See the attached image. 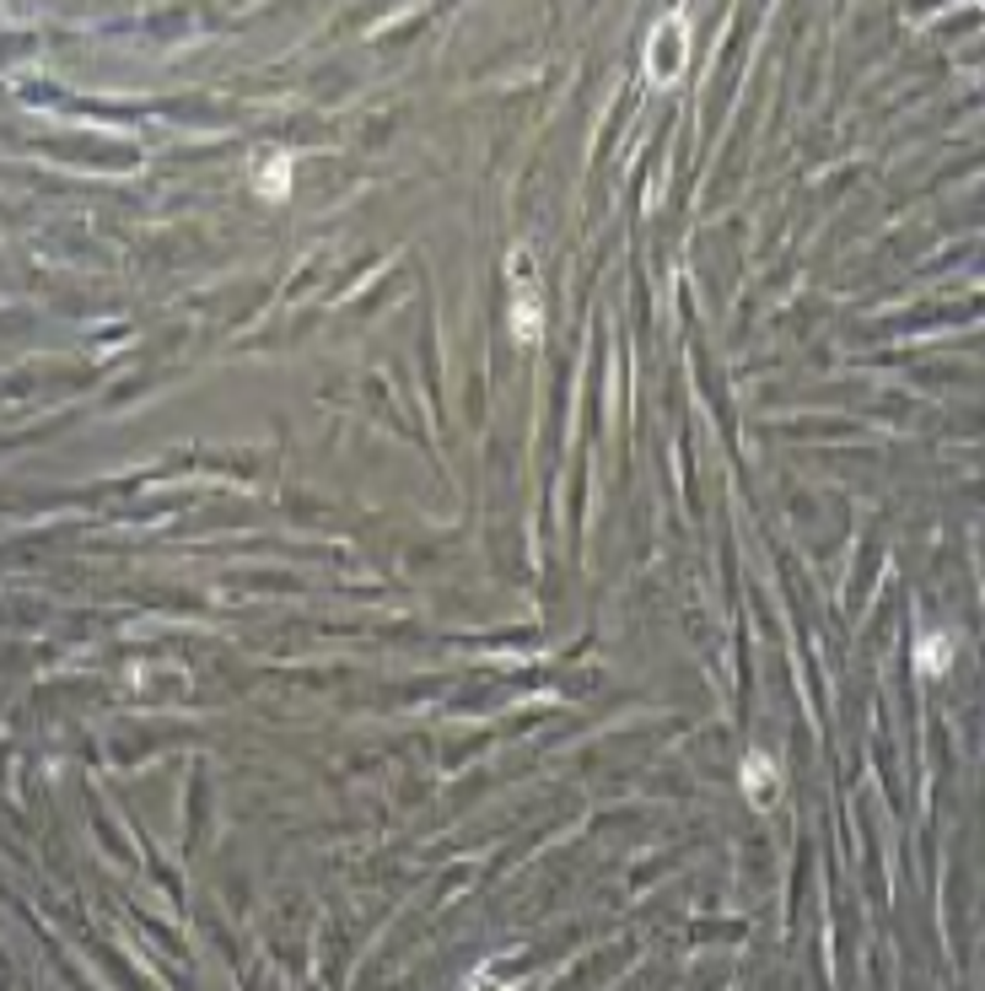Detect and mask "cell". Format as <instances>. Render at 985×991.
<instances>
[{
	"mask_svg": "<svg viewBox=\"0 0 985 991\" xmlns=\"http://www.w3.org/2000/svg\"><path fill=\"white\" fill-rule=\"evenodd\" d=\"M254 189H259V200H285L291 194V152H269L265 168L254 173Z\"/></svg>",
	"mask_w": 985,
	"mask_h": 991,
	"instance_id": "277c9868",
	"label": "cell"
},
{
	"mask_svg": "<svg viewBox=\"0 0 985 991\" xmlns=\"http://www.w3.org/2000/svg\"><path fill=\"white\" fill-rule=\"evenodd\" d=\"M948 663H953V641L948 636H921L915 641V668L932 679V674H948Z\"/></svg>",
	"mask_w": 985,
	"mask_h": 991,
	"instance_id": "5b68a950",
	"label": "cell"
},
{
	"mask_svg": "<svg viewBox=\"0 0 985 991\" xmlns=\"http://www.w3.org/2000/svg\"><path fill=\"white\" fill-rule=\"evenodd\" d=\"M738 787H743L749 809L770 813L776 803H781V765H776L765 749H749V754H743V765H738Z\"/></svg>",
	"mask_w": 985,
	"mask_h": 991,
	"instance_id": "3957f363",
	"label": "cell"
},
{
	"mask_svg": "<svg viewBox=\"0 0 985 991\" xmlns=\"http://www.w3.org/2000/svg\"><path fill=\"white\" fill-rule=\"evenodd\" d=\"M690 65V11H668L646 44V82L652 87H673Z\"/></svg>",
	"mask_w": 985,
	"mask_h": 991,
	"instance_id": "6da1fadb",
	"label": "cell"
},
{
	"mask_svg": "<svg viewBox=\"0 0 985 991\" xmlns=\"http://www.w3.org/2000/svg\"><path fill=\"white\" fill-rule=\"evenodd\" d=\"M512 335L518 346L544 340V302H538V270L528 249H512Z\"/></svg>",
	"mask_w": 985,
	"mask_h": 991,
	"instance_id": "7a4b0ae2",
	"label": "cell"
},
{
	"mask_svg": "<svg viewBox=\"0 0 985 991\" xmlns=\"http://www.w3.org/2000/svg\"><path fill=\"white\" fill-rule=\"evenodd\" d=\"M469 991H507V987H496V981H490V970H479V976L469 981Z\"/></svg>",
	"mask_w": 985,
	"mask_h": 991,
	"instance_id": "8992f818",
	"label": "cell"
}]
</instances>
